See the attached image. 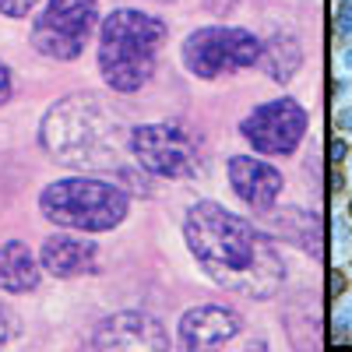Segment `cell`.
<instances>
[{
    "label": "cell",
    "mask_w": 352,
    "mask_h": 352,
    "mask_svg": "<svg viewBox=\"0 0 352 352\" xmlns=\"http://www.w3.org/2000/svg\"><path fill=\"white\" fill-rule=\"evenodd\" d=\"M184 240L204 275L247 300H268L285 282V264L275 243L254 229V222L215 201H197L187 208Z\"/></svg>",
    "instance_id": "1"
},
{
    "label": "cell",
    "mask_w": 352,
    "mask_h": 352,
    "mask_svg": "<svg viewBox=\"0 0 352 352\" xmlns=\"http://www.w3.org/2000/svg\"><path fill=\"white\" fill-rule=\"evenodd\" d=\"M166 21L138 8H116L99 25V71L113 92H138L152 81L159 50L166 43Z\"/></svg>",
    "instance_id": "2"
},
{
    "label": "cell",
    "mask_w": 352,
    "mask_h": 352,
    "mask_svg": "<svg viewBox=\"0 0 352 352\" xmlns=\"http://www.w3.org/2000/svg\"><path fill=\"white\" fill-rule=\"evenodd\" d=\"M39 144L64 166H106L116 152V120L96 96H67L46 109Z\"/></svg>",
    "instance_id": "3"
},
{
    "label": "cell",
    "mask_w": 352,
    "mask_h": 352,
    "mask_svg": "<svg viewBox=\"0 0 352 352\" xmlns=\"http://www.w3.org/2000/svg\"><path fill=\"white\" fill-rule=\"evenodd\" d=\"M39 212L64 229L109 232L127 219L131 197L124 187L96 180V176H67V180H53L50 187H43Z\"/></svg>",
    "instance_id": "4"
},
{
    "label": "cell",
    "mask_w": 352,
    "mask_h": 352,
    "mask_svg": "<svg viewBox=\"0 0 352 352\" xmlns=\"http://www.w3.org/2000/svg\"><path fill=\"white\" fill-rule=\"evenodd\" d=\"M127 144L138 166L148 169L152 176H162V180H187L204 166L201 138L190 134L184 124H141L131 131Z\"/></svg>",
    "instance_id": "5"
},
{
    "label": "cell",
    "mask_w": 352,
    "mask_h": 352,
    "mask_svg": "<svg viewBox=\"0 0 352 352\" xmlns=\"http://www.w3.org/2000/svg\"><path fill=\"white\" fill-rule=\"evenodd\" d=\"M261 39L236 25H204L184 39V64L194 78L212 81L219 74H232L254 67L261 60Z\"/></svg>",
    "instance_id": "6"
},
{
    "label": "cell",
    "mask_w": 352,
    "mask_h": 352,
    "mask_svg": "<svg viewBox=\"0 0 352 352\" xmlns=\"http://www.w3.org/2000/svg\"><path fill=\"white\" fill-rule=\"evenodd\" d=\"M96 18H99L96 0H46L43 14H36L32 21L28 43L46 60H78L96 28Z\"/></svg>",
    "instance_id": "7"
},
{
    "label": "cell",
    "mask_w": 352,
    "mask_h": 352,
    "mask_svg": "<svg viewBox=\"0 0 352 352\" xmlns=\"http://www.w3.org/2000/svg\"><path fill=\"white\" fill-rule=\"evenodd\" d=\"M240 134L254 144L257 155H292L307 134V109L296 99L261 102L243 116Z\"/></svg>",
    "instance_id": "8"
},
{
    "label": "cell",
    "mask_w": 352,
    "mask_h": 352,
    "mask_svg": "<svg viewBox=\"0 0 352 352\" xmlns=\"http://www.w3.org/2000/svg\"><path fill=\"white\" fill-rule=\"evenodd\" d=\"M92 349H141V352H162L169 349V335L152 314L124 310L106 317L92 335Z\"/></svg>",
    "instance_id": "9"
},
{
    "label": "cell",
    "mask_w": 352,
    "mask_h": 352,
    "mask_svg": "<svg viewBox=\"0 0 352 352\" xmlns=\"http://www.w3.org/2000/svg\"><path fill=\"white\" fill-rule=\"evenodd\" d=\"M229 169V184H232V194H236L250 212H272L275 208V201L282 197V173L272 166V162H264V159H254V155H232L226 162Z\"/></svg>",
    "instance_id": "10"
},
{
    "label": "cell",
    "mask_w": 352,
    "mask_h": 352,
    "mask_svg": "<svg viewBox=\"0 0 352 352\" xmlns=\"http://www.w3.org/2000/svg\"><path fill=\"white\" fill-rule=\"evenodd\" d=\"M243 331V317L229 307L204 303L180 317V345L184 349H215Z\"/></svg>",
    "instance_id": "11"
},
{
    "label": "cell",
    "mask_w": 352,
    "mask_h": 352,
    "mask_svg": "<svg viewBox=\"0 0 352 352\" xmlns=\"http://www.w3.org/2000/svg\"><path fill=\"white\" fill-rule=\"evenodd\" d=\"M43 272L53 278H78V275H96L99 272V247L92 240H74V236H50L39 250Z\"/></svg>",
    "instance_id": "12"
},
{
    "label": "cell",
    "mask_w": 352,
    "mask_h": 352,
    "mask_svg": "<svg viewBox=\"0 0 352 352\" xmlns=\"http://www.w3.org/2000/svg\"><path fill=\"white\" fill-rule=\"evenodd\" d=\"M43 278V264L21 240L0 243V292H32Z\"/></svg>",
    "instance_id": "13"
},
{
    "label": "cell",
    "mask_w": 352,
    "mask_h": 352,
    "mask_svg": "<svg viewBox=\"0 0 352 352\" xmlns=\"http://www.w3.org/2000/svg\"><path fill=\"white\" fill-rule=\"evenodd\" d=\"M257 64H264V71H268L272 81H282V85L292 81V78H296V71H300V64H303L300 39L289 36V32L272 36L268 43L261 46V60Z\"/></svg>",
    "instance_id": "14"
},
{
    "label": "cell",
    "mask_w": 352,
    "mask_h": 352,
    "mask_svg": "<svg viewBox=\"0 0 352 352\" xmlns=\"http://www.w3.org/2000/svg\"><path fill=\"white\" fill-rule=\"evenodd\" d=\"M21 335V317L8 307V303H0V345H8Z\"/></svg>",
    "instance_id": "15"
},
{
    "label": "cell",
    "mask_w": 352,
    "mask_h": 352,
    "mask_svg": "<svg viewBox=\"0 0 352 352\" xmlns=\"http://www.w3.org/2000/svg\"><path fill=\"white\" fill-rule=\"evenodd\" d=\"M39 4V0H0V14L8 18H28V11H32Z\"/></svg>",
    "instance_id": "16"
},
{
    "label": "cell",
    "mask_w": 352,
    "mask_h": 352,
    "mask_svg": "<svg viewBox=\"0 0 352 352\" xmlns=\"http://www.w3.org/2000/svg\"><path fill=\"white\" fill-rule=\"evenodd\" d=\"M338 36H352V0H338Z\"/></svg>",
    "instance_id": "17"
},
{
    "label": "cell",
    "mask_w": 352,
    "mask_h": 352,
    "mask_svg": "<svg viewBox=\"0 0 352 352\" xmlns=\"http://www.w3.org/2000/svg\"><path fill=\"white\" fill-rule=\"evenodd\" d=\"M11 88H14V85H11V67L0 60V106L11 99Z\"/></svg>",
    "instance_id": "18"
},
{
    "label": "cell",
    "mask_w": 352,
    "mask_h": 352,
    "mask_svg": "<svg viewBox=\"0 0 352 352\" xmlns=\"http://www.w3.org/2000/svg\"><path fill=\"white\" fill-rule=\"evenodd\" d=\"M331 159H335V162L345 159V141H331Z\"/></svg>",
    "instance_id": "19"
},
{
    "label": "cell",
    "mask_w": 352,
    "mask_h": 352,
    "mask_svg": "<svg viewBox=\"0 0 352 352\" xmlns=\"http://www.w3.org/2000/svg\"><path fill=\"white\" fill-rule=\"evenodd\" d=\"M338 124H342L345 131H352V109H345V113H338Z\"/></svg>",
    "instance_id": "20"
},
{
    "label": "cell",
    "mask_w": 352,
    "mask_h": 352,
    "mask_svg": "<svg viewBox=\"0 0 352 352\" xmlns=\"http://www.w3.org/2000/svg\"><path fill=\"white\" fill-rule=\"evenodd\" d=\"M345 67H352V50H345Z\"/></svg>",
    "instance_id": "21"
},
{
    "label": "cell",
    "mask_w": 352,
    "mask_h": 352,
    "mask_svg": "<svg viewBox=\"0 0 352 352\" xmlns=\"http://www.w3.org/2000/svg\"><path fill=\"white\" fill-rule=\"evenodd\" d=\"M349 215H352V201H349Z\"/></svg>",
    "instance_id": "22"
}]
</instances>
